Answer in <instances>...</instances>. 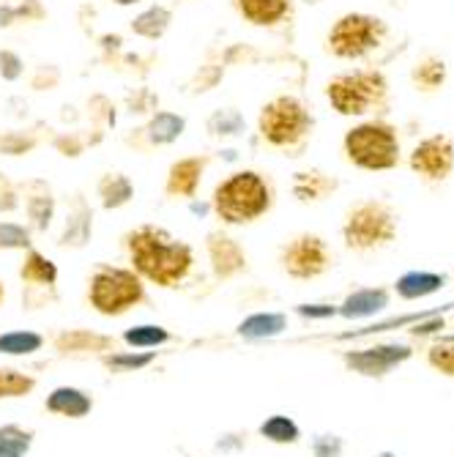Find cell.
<instances>
[{
	"instance_id": "obj_50",
	"label": "cell",
	"mask_w": 454,
	"mask_h": 457,
	"mask_svg": "<svg viewBox=\"0 0 454 457\" xmlns=\"http://www.w3.org/2000/svg\"><path fill=\"white\" fill-rule=\"evenodd\" d=\"M17 22V12L12 4H4L0 6V28H12Z\"/></svg>"
},
{
	"instance_id": "obj_15",
	"label": "cell",
	"mask_w": 454,
	"mask_h": 457,
	"mask_svg": "<svg viewBox=\"0 0 454 457\" xmlns=\"http://www.w3.org/2000/svg\"><path fill=\"white\" fill-rule=\"evenodd\" d=\"M53 348L61 356H102L118 348V340L112 335H102V331L91 328H63L55 335Z\"/></svg>"
},
{
	"instance_id": "obj_44",
	"label": "cell",
	"mask_w": 454,
	"mask_h": 457,
	"mask_svg": "<svg viewBox=\"0 0 454 457\" xmlns=\"http://www.w3.org/2000/svg\"><path fill=\"white\" fill-rule=\"evenodd\" d=\"M430 359H433V364H435V367H441L443 372H449V376H454V340L435 345V348H433V353H430Z\"/></svg>"
},
{
	"instance_id": "obj_33",
	"label": "cell",
	"mask_w": 454,
	"mask_h": 457,
	"mask_svg": "<svg viewBox=\"0 0 454 457\" xmlns=\"http://www.w3.org/2000/svg\"><path fill=\"white\" fill-rule=\"evenodd\" d=\"M36 389V378L14 367H0V400L28 397Z\"/></svg>"
},
{
	"instance_id": "obj_37",
	"label": "cell",
	"mask_w": 454,
	"mask_h": 457,
	"mask_svg": "<svg viewBox=\"0 0 454 457\" xmlns=\"http://www.w3.org/2000/svg\"><path fill=\"white\" fill-rule=\"evenodd\" d=\"M61 82V69L55 63H38L30 74L33 91H55Z\"/></svg>"
},
{
	"instance_id": "obj_46",
	"label": "cell",
	"mask_w": 454,
	"mask_h": 457,
	"mask_svg": "<svg viewBox=\"0 0 454 457\" xmlns=\"http://www.w3.org/2000/svg\"><path fill=\"white\" fill-rule=\"evenodd\" d=\"M88 110H91V118L94 120H104L107 127H112V123H115V107L110 104L107 96H94L88 102Z\"/></svg>"
},
{
	"instance_id": "obj_21",
	"label": "cell",
	"mask_w": 454,
	"mask_h": 457,
	"mask_svg": "<svg viewBox=\"0 0 454 457\" xmlns=\"http://www.w3.org/2000/svg\"><path fill=\"white\" fill-rule=\"evenodd\" d=\"M285 328H287L285 312H252L238 323L235 335L246 343H260V340L279 337Z\"/></svg>"
},
{
	"instance_id": "obj_11",
	"label": "cell",
	"mask_w": 454,
	"mask_h": 457,
	"mask_svg": "<svg viewBox=\"0 0 454 457\" xmlns=\"http://www.w3.org/2000/svg\"><path fill=\"white\" fill-rule=\"evenodd\" d=\"M205 253H209L211 271L219 282L235 279L250 269V258H246L244 246L225 230H211L205 236Z\"/></svg>"
},
{
	"instance_id": "obj_31",
	"label": "cell",
	"mask_w": 454,
	"mask_h": 457,
	"mask_svg": "<svg viewBox=\"0 0 454 457\" xmlns=\"http://www.w3.org/2000/svg\"><path fill=\"white\" fill-rule=\"evenodd\" d=\"M443 285V277L438 274H427V271H410L405 277L397 279V294L402 299H419L427 294H435V290Z\"/></svg>"
},
{
	"instance_id": "obj_52",
	"label": "cell",
	"mask_w": 454,
	"mask_h": 457,
	"mask_svg": "<svg viewBox=\"0 0 454 457\" xmlns=\"http://www.w3.org/2000/svg\"><path fill=\"white\" fill-rule=\"evenodd\" d=\"M6 302V287H4V282H0V304Z\"/></svg>"
},
{
	"instance_id": "obj_3",
	"label": "cell",
	"mask_w": 454,
	"mask_h": 457,
	"mask_svg": "<svg viewBox=\"0 0 454 457\" xmlns=\"http://www.w3.org/2000/svg\"><path fill=\"white\" fill-rule=\"evenodd\" d=\"M145 302V282L135 269L99 263L88 277V304L104 318H120Z\"/></svg>"
},
{
	"instance_id": "obj_12",
	"label": "cell",
	"mask_w": 454,
	"mask_h": 457,
	"mask_svg": "<svg viewBox=\"0 0 454 457\" xmlns=\"http://www.w3.org/2000/svg\"><path fill=\"white\" fill-rule=\"evenodd\" d=\"M209 164H211L209 154H192L176 159L168 168V179H164V195L170 200H194Z\"/></svg>"
},
{
	"instance_id": "obj_5",
	"label": "cell",
	"mask_w": 454,
	"mask_h": 457,
	"mask_svg": "<svg viewBox=\"0 0 454 457\" xmlns=\"http://www.w3.org/2000/svg\"><path fill=\"white\" fill-rule=\"evenodd\" d=\"M345 154L364 170H389L400 159V143L389 123L369 120L345 135Z\"/></svg>"
},
{
	"instance_id": "obj_27",
	"label": "cell",
	"mask_w": 454,
	"mask_h": 457,
	"mask_svg": "<svg viewBox=\"0 0 454 457\" xmlns=\"http://www.w3.org/2000/svg\"><path fill=\"white\" fill-rule=\"evenodd\" d=\"M120 340L135 351H151V348H161V345L173 343V331L164 326H156V323H140V326H132L123 331Z\"/></svg>"
},
{
	"instance_id": "obj_53",
	"label": "cell",
	"mask_w": 454,
	"mask_h": 457,
	"mask_svg": "<svg viewBox=\"0 0 454 457\" xmlns=\"http://www.w3.org/2000/svg\"><path fill=\"white\" fill-rule=\"evenodd\" d=\"M376 457H394L392 452H384V454H376Z\"/></svg>"
},
{
	"instance_id": "obj_35",
	"label": "cell",
	"mask_w": 454,
	"mask_h": 457,
	"mask_svg": "<svg viewBox=\"0 0 454 457\" xmlns=\"http://www.w3.org/2000/svg\"><path fill=\"white\" fill-rule=\"evenodd\" d=\"M30 246H33V230L28 225L0 220V249H4V253H9V249H20V253H25V249H30Z\"/></svg>"
},
{
	"instance_id": "obj_18",
	"label": "cell",
	"mask_w": 454,
	"mask_h": 457,
	"mask_svg": "<svg viewBox=\"0 0 454 457\" xmlns=\"http://www.w3.org/2000/svg\"><path fill=\"white\" fill-rule=\"evenodd\" d=\"M58 263L50 261L45 253H38V249H25V255L20 261V279L28 290H55L58 285Z\"/></svg>"
},
{
	"instance_id": "obj_4",
	"label": "cell",
	"mask_w": 454,
	"mask_h": 457,
	"mask_svg": "<svg viewBox=\"0 0 454 457\" xmlns=\"http://www.w3.org/2000/svg\"><path fill=\"white\" fill-rule=\"evenodd\" d=\"M310 132H312V112L307 110V104L301 99L282 94L260 107L258 135L271 148L291 151V148L301 145Z\"/></svg>"
},
{
	"instance_id": "obj_42",
	"label": "cell",
	"mask_w": 454,
	"mask_h": 457,
	"mask_svg": "<svg viewBox=\"0 0 454 457\" xmlns=\"http://www.w3.org/2000/svg\"><path fill=\"white\" fill-rule=\"evenodd\" d=\"M343 438L332 436V433H323L312 438V454L315 457H343Z\"/></svg>"
},
{
	"instance_id": "obj_8",
	"label": "cell",
	"mask_w": 454,
	"mask_h": 457,
	"mask_svg": "<svg viewBox=\"0 0 454 457\" xmlns=\"http://www.w3.org/2000/svg\"><path fill=\"white\" fill-rule=\"evenodd\" d=\"M394 217L384 203H359L356 209L348 212L343 236L351 249H373L381 244H389L394 238Z\"/></svg>"
},
{
	"instance_id": "obj_19",
	"label": "cell",
	"mask_w": 454,
	"mask_h": 457,
	"mask_svg": "<svg viewBox=\"0 0 454 457\" xmlns=\"http://www.w3.org/2000/svg\"><path fill=\"white\" fill-rule=\"evenodd\" d=\"M94 405H96L94 397L86 389H77V386H55L45 400L47 413L63 417V420H86L94 411Z\"/></svg>"
},
{
	"instance_id": "obj_25",
	"label": "cell",
	"mask_w": 454,
	"mask_h": 457,
	"mask_svg": "<svg viewBox=\"0 0 454 457\" xmlns=\"http://www.w3.org/2000/svg\"><path fill=\"white\" fill-rule=\"evenodd\" d=\"M170 22H173V9L161 6V4H153V6L143 9L140 14H135V20L129 22V28L140 38L159 41L164 33L170 30Z\"/></svg>"
},
{
	"instance_id": "obj_38",
	"label": "cell",
	"mask_w": 454,
	"mask_h": 457,
	"mask_svg": "<svg viewBox=\"0 0 454 457\" xmlns=\"http://www.w3.org/2000/svg\"><path fill=\"white\" fill-rule=\"evenodd\" d=\"M127 110L132 115H151L159 110V96L148 88H135L129 96H127Z\"/></svg>"
},
{
	"instance_id": "obj_32",
	"label": "cell",
	"mask_w": 454,
	"mask_h": 457,
	"mask_svg": "<svg viewBox=\"0 0 454 457\" xmlns=\"http://www.w3.org/2000/svg\"><path fill=\"white\" fill-rule=\"evenodd\" d=\"M258 433H260L266 441L279 444V446H285V444H296V441L301 438V428H299L291 417H285V413H274V417H268V420L260 425Z\"/></svg>"
},
{
	"instance_id": "obj_48",
	"label": "cell",
	"mask_w": 454,
	"mask_h": 457,
	"mask_svg": "<svg viewBox=\"0 0 454 457\" xmlns=\"http://www.w3.org/2000/svg\"><path fill=\"white\" fill-rule=\"evenodd\" d=\"M417 79L422 82V86H427V88H435L438 82L443 79V63H438V61L425 63V66L417 71Z\"/></svg>"
},
{
	"instance_id": "obj_6",
	"label": "cell",
	"mask_w": 454,
	"mask_h": 457,
	"mask_svg": "<svg viewBox=\"0 0 454 457\" xmlns=\"http://www.w3.org/2000/svg\"><path fill=\"white\" fill-rule=\"evenodd\" d=\"M386 94V79L378 71L340 74L326 86V96L340 115H364Z\"/></svg>"
},
{
	"instance_id": "obj_24",
	"label": "cell",
	"mask_w": 454,
	"mask_h": 457,
	"mask_svg": "<svg viewBox=\"0 0 454 457\" xmlns=\"http://www.w3.org/2000/svg\"><path fill=\"white\" fill-rule=\"evenodd\" d=\"M205 132L214 140H238L246 132V118L238 107H217L205 118Z\"/></svg>"
},
{
	"instance_id": "obj_28",
	"label": "cell",
	"mask_w": 454,
	"mask_h": 457,
	"mask_svg": "<svg viewBox=\"0 0 454 457\" xmlns=\"http://www.w3.org/2000/svg\"><path fill=\"white\" fill-rule=\"evenodd\" d=\"M334 189H337V181L323 176L320 170H304V173H296V179H293V195L301 203L323 200L328 192H334Z\"/></svg>"
},
{
	"instance_id": "obj_22",
	"label": "cell",
	"mask_w": 454,
	"mask_h": 457,
	"mask_svg": "<svg viewBox=\"0 0 454 457\" xmlns=\"http://www.w3.org/2000/svg\"><path fill=\"white\" fill-rule=\"evenodd\" d=\"M96 197L102 203L104 212H118L123 205H129L135 200V184L129 176L123 173H104L99 181H96Z\"/></svg>"
},
{
	"instance_id": "obj_40",
	"label": "cell",
	"mask_w": 454,
	"mask_h": 457,
	"mask_svg": "<svg viewBox=\"0 0 454 457\" xmlns=\"http://www.w3.org/2000/svg\"><path fill=\"white\" fill-rule=\"evenodd\" d=\"M25 77V61L20 58V53L14 50H0V79L6 82H17Z\"/></svg>"
},
{
	"instance_id": "obj_54",
	"label": "cell",
	"mask_w": 454,
	"mask_h": 457,
	"mask_svg": "<svg viewBox=\"0 0 454 457\" xmlns=\"http://www.w3.org/2000/svg\"><path fill=\"white\" fill-rule=\"evenodd\" d=\"M304 4H310V6H312V4H320V0H304Z\"/></svg>"
},
{
	"instance_id": "obj_17",
	"label": "cell",
	"mask_w": 454,
	"mask_h": 457,
	"mask_svg": "<svg viewBox=\"0 0 454 457\" xmlns=\"http://www.w3.org/2000/svg\"><path fill=\"white\" fill-rule=\"evenodd\" d=\"M451 164H454V148L449 137H430L414 151V156H410V168L419 170L427 179L449 176Z\"/></svg>"
},
{
	"instance_id": "obj_10",
	"label": "cell",
	"mask_w": 454,
	"mask_h": 457,
	"mask_svg": "<svg viewBox=\"0 0 454 457\" xmlns=\"http://www.w3.org/2000/svg\"><path fill=\"white\" fill-rule=\"evenodd\" d=\"M186 132V118L181 112H173V110H156L148 115V120L137 129H129L123 135V143L129 148L140 151V154H148V151H156V148H168L173 143H178Z\"/></svg>"
},
{
	"instance_id": "obj_51",
	"label": "cell",
	"mask_w": 454,
	"mask_h": 457,
	"mask_svg": "<svg viewBox=\"0 0 454 457\" xmlns=\"http://www.w3.org/2000/svg\"><path fill=\"white\" fill-rule=\"evenodd\" d=\"M110 4H115V6H123V9H127V6H137V4H143V0H110Z\"/></svg>"
},
{
	"instance_id": "obj_2",
	"label": "cell",
	"mask_w": 454,
	"mask_h": 457,
	"mask_svg": "<svg viewBox=\"0 0 454 457\" xmlns=\"http://www.w3.org/2000/svg\"><path fill=\"white\" fill-rule=\"evenodd\" d=\"M274 205V187L258 170L227 173L211 195V212L222 225H252L266 217Z\"/></svg>"
},
{
	"instance_id": "obj_41",
	"label": "cell",
	"mask_w": 454,
	"mask_h": 457,
	"mask_svg": "<svg viewBox=\"0 0 454 457\" xmlns=\"http://www.w3.org/2000/svg\"><path fill=\"white\" fill-rule=\"evenodd\" d=\"M20 205H22L20 187L6 173H0V214H14Z\"/></svg>"
},
{
	"instance_id": "obj_34",
	"label": "cell",
	"mask_w": 454,
	"mask_h": 457,
	"mask_svg": "<svg viewBox=\"0 0 454 457\" xmlns=\"http://www.w3.org/2000/svg\"><path fill=\"white\" fill-rule=\"evenodd\" d=\"M41 137L28 129H12V132H0V156H28L36 151Z\"/></svg>"
},
{
	"instance_id": "obj_30",
	"label": "cell",
	"mask_w": 454,
	"mask_h": 457,
	"mask_svg": "<svg viewBox=\"0 0 454 457\" xmlns=\"http://www.w3.org/2000/svg\"><path fill=\"white\" fill-rule=\"evenodd\" d=\"M36 433L22 425H0V457H28Z\"/></svg>"
},
{
	"instance_id": "obj_43",
	"label": "cell",
	"mask_w": 454,
	"mask_h": 457,
	"mask_svg": "<svg viewBox=\"0 0 454 457\" xmlns=\"http://www.w3.org/2000/svg\"><path fill=\"white\" fill-rule=\"evenodd\" d=\"M258 61V53L250 47V45H230L225 53H222V63L225 66H246Z\"/></svg>"
},
{
	"instance_id": "obj_13",
	"label": "cell",
	"mask_w": 454,
	"mask_h": 457,
	"mask_svg": "<svg viewBox=\"0 0 454 457\" xmlns=\"http://www.w3.org/2000/svg\"><path fill=\"white\" fill-rule=\"evenodd\" d=\"M17 187H20V197L25 200V214H28L30 230L47 233L58 212V197L53 187L45 179H30Z\"/></svg>"
},
{
	"instance_id": "obj_49",
	"label": "cell",
	"mask_w": 454,
	"mask_h": 457,
	"mask_svg": "<svg viewBox=\"0 0 454 457\" xmlns=\"http://www.w3.org/2000/svg\"><path fill=\"white\" fill-rule=\"evenodd\" d=\"M99 45H102L104 53H120L123 50V36L120 33H107V36L99 38Z\"/></svg>"
},
{
	"instance_id": "obj_23",
	"label": "cell",
	"mask_w": 454,
	"mask_h": 457,
	"mask_svg": "<svg viewBox=\"0 0 454 457\" xmlns=\"http://www.w3.org/2000/svg\"><path fill=\"white\" fill-rule=\"evenodd\" d=\"M386 304H389V294L384 287H361L343 302V307H337V315L348 320H361L369 315H378Z\"/></svg>"
},
{
	"instance_id": "obj_1",
	"label": "cell",
	"mask_w": 454,
	"mask_h": 457,
	"mask_svg": "<svg viewBox=\"0 0 454 457\" xmlns=\"http://www.w3.org/2000/svg\"><path fill=\"white\" fill-rule=\"evenodd\" d=\"M123 244L140 279L156 287H178L194 269V249L164 228L140 225L123 236Z\"/></svg>"
},
{
	"instance_id": "obj_7",
	"label": "cell",
	"mask_w": 454,
	"mask_h": 457,
	"mask_svg": "<svg viewBox=\"0 0 454 457\" xmlns=\"http://www.w3.org/2000/svg\"><path fill=\"white\" fill-rule=\"evenodd\" d=\"M386 25L369 14H345L328 30V53L337 58H361L381 45Z\"/></svg>"
},
{
	"instance_id": "obj_9",
	"label": "cell",
	"mask_w": 454,
	"mask_h": 457,
	"mask_svg": "<svg viewBox=\"0 0 454 457\" xmlns=\"http://www.w3.org/2000/svg\"><path fill=\"white\" fill-rule=\"evenodd\" d=\"M279 263L293 279H315L332 266V253H328V246L320 236L301 233L282 246Z\"/></svg>"
},
{
	"instance_id": "obj_36",
	"label": "cell",
	"mask_w": 454,
	"mask_h": 457,
	"mask_svg": "<svg viewBox=\"0 0 454 457\" xmlns=\"http://www.w3.org/2000/svg\"><path fill=\"white\" fill-rule=\"evenodd\" d=\"M225 79V63L219 61V63H202L197 71H194V77L189 79V94H209V91H214L219 82Z\"/></svg>"
},
{
	"instance_id": "obj_47",
	"label": "cell",
	"mask_w": 454,
	"mask_h": 457,
	"mask_svg": "<svg viewBox=\"0 0 454 457\" xmlns=\"http://www.w3.org/2000/svg\"><path fill=\"white\" fill-rule=\"evenodd\" d=\"M296 312L301 318H310V320H326V318L337 315V307L334 304H299Z\"/></svg>"
},
{
	"instance_id": "obj_16",
	"label": "cell",
	"mask_w": 454,
	"mask_h": 457,
	"mask_svg": "<svg viewBox=\"0 0 454 457\" xmlns=\"http://www.w3.org/2000/svg\"><path fill=\"white\" fill-rule=\"evenodd\" d=\"M91 238H94V209L88 205V200L77 192L69 200L63 230L58 236V246L61 249H86Z\"/></svg>"
},
{
	"instance_id": "obj_39",
	"label": "cell",
	"mask_w": 454,
	"mask_h": 457,
	"mask_svg": "<svg viewBox=\"0 0 454 457\" xmlns=\"http://www.w3.org/2000/svg\"><path fill=\"white\" fill-rule=\"evenodd\" d=\"M86 137H82L79 132H61V135H55L53 137V148L61 154V156H66V159H77V156H82V151H86Z\"/></svg>"
},
{
	"instance_id": "obj_29",
	"label": "cell",
	"mask_w": 454,
	"mask_h": 457,
	"mask_svg": "<svg viewBox=\"0 0 454 457\" xmlns=\"http://www.w3.org/2000/svg\"><path fill=\"white\" fill-rule=\"evenodd\" d=\"M45 337L30 328H17V331H4L0 335V353L4 356H33L36 351L45 348Z\"/></svg>"
},
{
	"instance_id": "obj_26",
	"label": "cell",
	"mask_w": 454,
	"mask_h": 457,
	"mask_svg": "<svg viewBox=\"0 0 454 457\" xmlns=\"http://www.w3.org/2000/svg\"><path fill=\"white\" fill-rule=\"evenodd\" d=\"M156 351H110V353H102L99 361L104 370L115 372V376H129V372H140L145 367H151L156 361Z\"/></svg>"
},
{
	"instance_id": "obj_20",
	"label": "cell",
	"mask_w": 454,
	"mask_h": 457,
	"mask_svg": "<svg viewBox=\"0 0 454 457\" xmlns=\"http://www.w3.org/2000/svg\"><path fill=\"white\" fill-rule=\"evenodd\" d=\"M244 22L255 28H277L285 17H291L293 0H233Z\"/></svg>"
},
{
	"instance_id": "obj_45",
	"label": "cell",
	"mask_w": 454,
	"mask_h": 457,
	"mask_svg": "<svg viewBox=\"0 0 454 457\" xmlns=\"http://www.w3.org/2000/svg\"><path fill=\"white\" fill-rule=\"evenodd\" d=\"M17 12V22L25 20V22H38L47 17V9L41 6V0H20V4L14 6Z\"/></svg>"
},
{
	"instance_id": "obj_14",
	"label": "cell",
	"mask_w": 454,
	"mask_h": 457,
	"mask_svg": "<svg viewBox=\"0 0 454 457\" xmlns=\"http://www.w3.org/2000/svg\"><path fill=\"white\" fill-rule=\"evenodd\" d=\"M408 356H410V348H405V345H373V348H361V351H348L343 359L353 372H359V376L381 378L389 370L402 364Z\"/></svg>"
}]
</instances>
